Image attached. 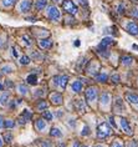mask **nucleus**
Instances as JSON below:
<instances>
[{"label": "nucleus", "mask_w": 138, "mask_h": 147, "mask_svg": "<svg viewBox=\"0 0 138 147\" xmlns=\"http://www.w3.org/2000/svg\"><path fill=\"white\" fill-rule=\"evenodd\" d=\"M110 134H111V128L106 122L98 125V127H97V137L98 138H106L107 136H110Z\"/></svg>", "instance_id": "1"}, {"label": "nucleus", "mask_w": 138, "mask_h": 147, "mask_svg": "<svg viewBox=\"0 0 138 147\" xmlns=\"http://www.w3.org/2000/svg\"><path fill=\"white\" fill-rule=\"evenodd\" d=\"M62 9L67 14H71V15H75V14L77 13V6L75 5V3L72 1V0H64Z\"/></svg>", "instance_id": "2"}, {"label": "nucleus", "mask_w": 138, "mask_h": 147, "mask_svg": "<svg viewBox=\"0 0 138 147\" xmlns=\"http://www.w3.org/2000/svg\"><path fill=\"white\" fill-rule=\"evenodd\" d=\"M54 82H55V85L57 87H60V89H65L68 82V78L66 75H59V76H55L54 78Z\"/></svg>", "instance_id": "3"}, {"label": "nucleus", "mask_w": 138, "mask_h": 147, "mask_svg": "<svg viewBox=\"0 0 138 147\" xmlns=\"http://www.w3.org/2000/svg\"><path fill=\"white\" fill-rule=\"evenodd\" d=\"M48 16L50 18L51 20H60V11H59V9L56 8V6H49V10H48Z\"/></svg>", "instance_id": "4"}, {"label": "nucleus", "mask_w": 138, "mask_h": 147, "mask_svg": "<svg viewBox=\"0 0 138 147\" xmlns=\"http://www.w3.org/2000/svg\"><path fill=\"white\" fill-rule=\"evenodd\" d=\"M97 98V89L96 87H88L86 90V100L90 102H93Z\"/></svg>", "instance_id": "5"}, {"label": "nucleus", "mask_w": 138, "mask_h": 147, "mask_svg": "<svg viewBox=\"0 0 138 147\" xmlns=\"http://www.w3.org/2000/svg\"><path fill=\"white\" fill-rule=\"evenodd\" d=\"M50 101H51V104L59 106V105H62L64 97L60 92H52L51 95H50Z\"/></svg>", "instance_id": "6"}, {"label": "nucleus", "mask_w": 138, "mask_h": 147, "mask_svg": "<svg viewBox=\"0 0 138 147\" xmlns=\"http://www.w3.org/2000/svg\"><path fill=\"white\" fill-rule=\"evenodd\" d=\"M119 123H121V128L126 132L127 135H132V128H131V126H129L128 120L125 119V117H122V119L119 120Z\"/></svg>", "instance_id": "7"}, {"label": "nucleus", "mask_w": 138, "mask_h": 147, "mask_svg": "<svg viewBox=\"0 0 138 147\" xmlns=\"http://www.w3.org/2000/svg\"><path fill=\"white\" fill-rule=\"evenodd\" d=\"M126 29H127V31H128L129 34L138 35V25L136 23H133V21H129V23H127Z\"/></svg>", "instance_id": "8"}, {"label": "nucleus", "mask_w": 138, "mask_h": 147, "mask_svg": "<svg viewBox=\"0 0 138 147\" xmlns=\"http://www.w3.org/2000/svg\"><path fill=\"white\" fill-rule=\"evenodd\" d=\"M31 10V1L30 0H23L20 3V11L21 13H29Z\"/></svg>", "instance_id": "9"}, {"label": "nucleus", "mask_w": 138, "mask_h": 147, "mask_svg": "<svg viewBox=\"0 0 138 147\" xmlns=\"http://www.w3.org/2000/svg\"><path fill=\"white\" fill-rule=\"evenodd\" d=\"M110 101H111L110 94H102V95H101V97H100V104H101V106L110 105Z\"/></svg>", "instance_id": "10"}, {"label": "nucleus", "mask_w": 138, "mask_h": 147, "mask_svg": "<svg viewBox=\"0 0 138 147\" xmlns=\"http://www.w3.org/2000/svg\"><path fill=\"white\" fill-rule=\"evenodd\" d=\"M39 46L42 47V49H50L52 46V41L50 39H42L39 41Z\"/></svg>", "instance_id": "11"}, {"label": "nucleus", "mask_w": 138, "mask_h": 147, "mask_svg": "<svg viewBox=\"0 0 138 147\" xmlns=\"http://www.w3.org/2000/svg\"><path fill=\"white\" fill-rule=\"evenodd\" d=\"M126 98L131 102V104L138 105V95L137 94H127L126 95Z\"/></svg>", "instance_id": "12"}, {"label": "nucleus", "mask_w": 138, "mask_h": 147, "mask_svg": "<svg viewBox=\"0 0 138 147\" xmlns=\"http://www.w3.org/2000/svg\"><path fill=\"white\" fill-rule=\"evenodd\" d=\"M71 90L74 91V92H80V91L82 90V82L80 81H74L71 85Z\"/></svg>", "instance_id": "13"}, {"label": "nucleus", "mask_w": 138, "mask_h": 147, "mask_svg": "<svg viewBox=\"0 0 138 147\" xmlns=\"http://www.w3.org/2000/svg\"><path fill=\"white\" fill-rule=\"evenodd\" d=\"M46 127V122H45V119H39L36 120V128L39 131H44V128Z\"/></svg>", "instance_id": "14"}, {"label": "nucleus", "mask_w": 138, "mask_h": 147, "mask_svg": "<svg viewBox=\"0 0 138 147\" xmlns=\"http://www.w3.org/2000/svg\"><path fill=\"white\" fill-rule=\"evenodd\" d=\"M26 81H27V84H30V85H36V84H38V76H36L35 74H31V75L27 76Z\"/></svg>", "instance_id": "15"}, {"label": "nucleus", "mask_w": 138, "mask_h": 147, "mask_svg": "<svg viewBox=\"0 0 138 147\" xmlns=\"http://www.w3.org/2000/svg\"><path fill=\"white\" fill-rule=\"evenodd\" d=\"M8 102H9V94L4 92L1 96H0V105L5 106V105H8Z\"/></svg>", "instance_id": "16"}, {"label": "nucleus", "mask_w": 138, "mask_h": 147, "mask_svg": "<svg viewBox=\"0 0 138 147\" xmlns=\"http://www.w3.org/2000/svg\"><path fill=\"white\" fill-rule=\"evenodd\" d=\"M50 136H52V137H61V136H62V132H61V130H59L57 127H52L51 131H50Z\"/></svg>", "instance_id": "17"}, {"label": "nucleus", "mask_w": 138, "mask_h": 147, "mask_svg": "<svg viewBox=\"0 0 138 147\" xmlns=\"http://www.w3.org/2000/svg\"><path fill=\"white\" fill-rule=\"evenodd\" d=\"M123 109H125V105H123L122 100L121 98H117V100H116V105H115V110L119 112V111H123Z\"/></svg>", "instance_id": "18"}, {"label": "nucleus", "mask_w": 138, "mask_h": 147, "mask_svg": "<svg viewBox=\"0 0 138 147\" xmlns=\"http://www.w3.org/2000/svg\"><path fill=\"white\" fill-rule=\"evenodd\" d=\"M48 5V0H38L36 1V9L38 10H42L44 8H46Z\"/></svg>", "instance_id": "19"}, {"label": "nucleus", "mask_w": 138, "mask_h": 147, "mask_svg": "<svg viewBox=\"0 0 138 147\" xmlns=\"http://www.w3.org/2000/svg\"><path fill=\"white\" fill-rule=\"evenodd\" d=\"M115 44V40L112 38H103L102 41H101V45L103 46H108V45H113Z\"/></svg>", "instance_id": "20"}, {"label": "nucleus", "mask_w": 138, "mask_h": 147, "mask_svg": "<svg viewBox=\"0 0 138 147\" xmlns=\"http://www.w3.org/2000/svg\"><path fill=\"white\" fill-rule=\"evenodd\" d=\"M97 51L101 54V55H103L105 57H107L108 56V51H107V46H103V45H101L100 44V46L97 47Z\"/></svg>", "instance_id": "21"}, {"label": "nucleus", "mask_w": 138, "mask_h": 147, "mask_svg": "<svg viewBox=\"0 0 138 147\" xmlns=\"http://www.w3.org/2000/svg\"><path fill=\"white\" fill-rule=\"evenodd\" d=\"M96 79H97V81H100V82H106L108 76H107V74L102 72V74H98V75L96 76Z\"/></svg>", "instance_id": "22"}, {"label": "nucleus", "mask_w": 138, "mask_h": 147, "mask_svg": "<svg viewBox=\"0 0 138 147\" xmlns=\"http://www.w3.org/2000/svg\"><path fill=\"white\" fill-rule=\"evenodd\" d=\"M76 106H77V110H80V111H85L86 110V105H85V102H83L82 100L76 101Z\"/></svg>", "instance_id": "23"}, {"label": "nucleus", "mask_w": 138, "mask_h": 147, "mask_svg": "<svg viewBox=\"0 0 138 147\" xmlns=\"http://www.w3.org/2000/svg\"><path fill=\"white\" fill-rule=\"evenodd\" d=\"M121 61H122V64H125V65H131L133 62V59L129 57V56H122Z\"/></svg>", "instance_id": "24"}, {"label": "nucleus", "mask_w": 138, "mask_h": 147, "mask_svg": "<svg viewBox=\"0 0 138 147\" xmlns=\"http://www.w3.org/2000/svg\"><path fill=\"white\" fill-rule=\"evenodd\" d=\"M15 126V122L13 120H5L4 121V128H13Z\"/></svg>", "instance_id": "25"}, {"label": "nucleus", "mask_w": 138, "mask_h": 147, "mask_svg": "<svg viewBox=\"0 0 138 147\" xmlns=\"http://www.w3.org/2000/svg\"><path fill=\"white\" fill-rule=\"evenodd\" d=\"M21 117H23V119L25 120V121H29L31 119V113L27 111V110H24L23 111V113H21Z\"/></svg>", "instance_id": "26"}, {"label": "nucleus", "mask_w": 138, "mask_h": 147, "mask_svg": "<svg viewBox=\"0 0 138 147\" xmlns=\"http://www.w3.org/2000/svg\"><path fill=\"white\" fill-rule=\"evenodd\" d=\"M20 64L21 65H29L30 64V57L29 56H21L20 57Z\"/></svg>", "instance_id": "27"}, {"label": "nucleus", "mask_w": 138, "mask_h": 147, "mask_svg": "<svg viewBox=\"0 0 138 147\" xmlns=\"http://www.w3.org/2000/svg\"><path fill=\"white\" fill-rule=\"evenodd\" d=\"M16 0H3V5L6 6V8H9V6H11L15 4Z\"/></svg>", "instance_id": "28"}, {"label": "nucleus", "mask_w": 138, "mask_h": 147, "mask_svg": "<svg viewBox=\"0 0 138 147\" xmlns=\"http://www.w3.org/2000/svg\"><path fill=\"white\" fill-rule=\"evenodd\" d=\"M17 89H19V92L23 94V95H26L27 94V87L25 85H19L17 86Z\"/></svg>", "instance_id": "29"}, {"label": "nucleus", "mask_w": 138, "mask_h": 147, "mask_svg": "<svg viewBox=\"0 0 138 147\" xmlns=\"http://www.w3.org/2000/svg\"><path fill=\"white\" fill-rule=\"evenodd\" d=\"M13 67L11 66H3L1 67V71L4 72V74H10V72H13Z\"/></svg>", "instance_id": "30"}, {"label": "nucleus", "mask_w": 138, "mask_h": 147, "mask_svg": "<svg viewBox=\"0 0 138 147\" xmlns=\"http://www.w3.org/2000/svg\"><path fill=\"white\" fill-rule=\"evenodd\" d=\"M44 119L45 120H52V113L50 111H45L44 112Z\"/></svg>", "instance_id": "31"}, {"label": "nucleus", "mask_w": 138, "mask_h": 147, "mask_svg": "<svg viewBox=\"0 0 138 147\" xmlns=\"http://www.w3.org/2000/svg\"><path fill=\"white\" fill-rule=\"evenodd\" d=\"M39 146L40 147H51V143L50 142H46V141H39Z\"/></svg>", "instance_id": "32"}, {"label": "nucleus", "mask_w": 138, "mask_h": 147, "mask_svg": "<svg viewBox=\"0 0 138 147\" xmlns=\"http://www.w3.org/2000/svg\"><path fill=\"white\" fill-rule=\"evenodd\" d=\"M4 140H5V142L10 143V142H11V140H13V135L11 134H5L4 135Z\"/></svg>", "instance_id": "33"}, {"label": "nucleus", "mask_w": 138, "mask_h": 147, "mask_svg": "<svg viewBox=\"0 0 138 147\" xmlns=\"http://www.w3.org/2000/svg\"><path fill=\"white\" fill-rule=\"evenodd\" d=\"M81 135H82V136L90 135V128H88V126H85V127H83V131L81 132Z\"/></svg>", "instance_id": "34"}, {"label": "nucleus", "mask_w": 138, "mask_h": 147, "mask_svg": "<svg viewBox=\"0 0 138 147\" xmlns=\"http://www.w3.org/2000/svg\"><path fill=\"white\" fill-rule=\"evenodd\" d=\"M111 80H112V81H113L115 84H118V82H119V76H118V75H112V76H111Z\"/></svg>", "instance_id": "35"}, {"label": "nucleus", "mask_w": 138, "mask_h": 147, "mask_svg": "<svg viewBox=\"0 0 138 147\" xmlns=\"http://www.w3.org/2000/svg\"><path fill=\"white\" fill-rule=\"evenodd\" d=\"M38 109L39 110H42V109H46V104L44 101H41V102H39V105H38Z\"/></svg>", "instance_id": "36"}, {"label": "nucleus", "mask_w": 138, "mask_h": 147, "mask_svg": "<svg viewBox=\"0 0 138 147\" xmlns=\"http://www.w3.org/2000/svg\"><path fill=\"white\" fill-rule=\"evenodd\" d=\"M23 40H24L25 42H26V45H31V41H30V39H29V36L24 35V36H23Z\"/></svg>", "instance_id": "37"}, {"label": "nucleus", "mask_w": 138, "mask_h": 147, "mask_svg": "<svg viewBox=\"0 0 138 147\" xmlns=\"http://www.w3.org/2000/svg\"><path fill=\"white\" fill-rule=\"evenodd\" d=\"M127 147H138V146H137V142L132 141V142H129L128 145H127Z\"/></svg>", "instance_id": "38"}, {"label": "nucleus", "mask_w": 138, "mask_h": 147, "mask_svg": "<svg viewBox=\"0 0 138 147\" xmlns=\"http://www.w3.org/2000/svg\"><path fill=\"white\" fill-rule=\"evenodd\" d=\"M4 119H3V116H0V128H4Z\"/></svg>", "instance_id": "39"}, {"label": "nucleus", "mask_w": 138, "mask_h": 147, "mask_svg": "<svg viewBox=\"0 0 138 147\" xmlns=\"http://www.w3.org/2000/svg\"><path fill=\"white\" fill-rule=\"evenodd\" d=\"M111 147H123V146H122L119 142H113V143H112V146H111Z\"/></svg>", "instance_id": "40"}, {"label": "nucleus", "mask_w": 138, "mask_h": 147, "mask_svg": "<svg viewBox=\"0 0 138 147\" xmlns=\"http://www.w3.org/2000/svg\"><path fill=\"white\" fill-rule=\"evenodd\" d=\"M123 11H125V6H123V5H119V6H118V13L121 14V13H123Z\"/></svg>", "instance_id": "41"}, {"label": "nucleus", "mask_w": 138, "mask_h": 147, "mask_svg": "<svg viewBox=\"0 0 138 147\" xmlns=\"http://www.w3.org/2000/svg\"><path fill=\"white\" fill-rule=\"evenodd\" d=\"M80 3H81V5H83V6H87V5H88L87 0H80Z\"/></svg>", "instance_id": "42"}, {"label": "nucleus", "mask_w": 138, "mask_h": 147, "mask_svg": "<svg viewBox=\"0 0 138 147\" xmlns=\"http://www.w3.org/2000/svg\"><path fill=\"white\" fill-rule=\"evenodd\" d=\"M132 13H133V15H134V16H137V18H138V8H134Z\"/></svg>", "instance_id": "43"}, {"label": "nucleus", "mask_w": 138, "mask_h": 147, "mask_svg": "<svg viewBox=\"0 0 138 147\" xmlns=\"http://www.w3.org/2000/svg\"><path fill=\"white\" fill-rule=\"evenodd\" d=\"M110 122H111L112 126L116 127V123H115V119H113V117H110Z\"/></svg>", "instance_id": "44"}, {"label": "nucleus", "mask_w": 138, "mask_h": 147, "mask_svg": "<svg viewBox=\"0 0 138 147\" xmlns=\"http://www.w3.org/2000/svg\"><path fill=\"white\" fill-rule=\"evenodd\" d=\"M14 85V84L11 82V81H6V86H9V87H11Z\"/></svg>", "instance_id": "45"}, {"label": "nucleus", "mask_w": 138, "mask_h": 147, "mask_svg": "<svg viewBox=\"0 0 138 147\" xmlns=\"http://www.w3.org/2000/svg\"><path fill=\"white\" fill-rule=\"evenodd\" d=\"M11 54L14 55V56H15V57H17V53H16V51H15V49H13V51H11Z\"/></svg>", "instance_id": "46"}, {"label": "nucleus", "mask_w": 138, "mask_h": 147, "mask_svg": "<svg viewBox=\"0 0 138 147\" xmlns=\"http://www.w3.org/2000/svg\"><path fill=\"white\" fill-rule=\"evenodd\" d=\"M70 126H72V127H75V126H76L75 121H70Z\"/></svg>", "instance_id": "47"}, {"label": "nucleus", "mask_w": 138, "mask_h": 147, "mask_svg": "<svg viewBox=\"0 0 138 147\" xmlns=\"http://www.w3.org/2000/svg\"><path fill=\"white\" fill-rule=\"evenodd\" d=\"M3 145H4V141H3V138L0 137V147H3Z\"/></svg>", "instance_id": "48"}, {"label": "nucleus", "mask_w": 138, "mask_h": 147, "mask_svg": "<svg viewBox=\"0 0 138 147\" xmlns=\"http://www.w3.org/2000/svg\"><path fill=\"white\" fill-rule=\"evenodd\" d=\"M74 147H81V146H80L78 142H75V143H74Z\"/></svg>", "instance_id": "49"}, {"label": "nucleus", "mask_w": 138, "mask_h": 147, "mask_svg": "<svg viewBox=\"0 0 138 147\" xmlns=\"http://www.w3.org/2000/svg\"><path fill=\"white\" fill-rule=\"evenodd\" d=\"M29 21H35V18H27Z\"/></svg>", "instance_id": "50"}, {"label": "nucleus", "mask_w": 138, "mask_h": 147, "mask_svg": "<svg viewBox=\"0 0 138 147\" xmlns=\"http://www.w3.org/2000/svg\"><path fill=\"white\" fill-rule=\"evenodd\" d=\"M75 45L76 46H80V41H78V40H76V41H75Z\"/></svg>", "instance_id": "51"}, {"label": "nucleus", "mask_w": 138, "mask_h": 147, "mask_svg": "<svg viewBox=\"0 0 138 147\" xmlns=\"http://www.w3.org/2000/svg\"><path fill=\"white\" fill-rule=\"evenodd\" d=\"M133 49H134V50H137V51H138V46L136 45V44H134V45H133Z\"/></svg>", "instance_id": "52"}, {"label": "nucleus", "mask_w": 138, "mask_h": 147, "mask_svg": "<svg viewBox=\"0 0 138 147\" xmlns=\"http://www.w3.org/2000/svg\"><path fill=\"white\" fill-rule=\"evenodd\" d=\"M3 89H4V87H3V85H1V84H0V91H1Z\"/></svg>", "instance_id": "53"}, {"label": "nucleus", "mask_w": 138, "mask_h": 147, "mask_svg": "<svg viewBox=\"0 0 138 147\" xmlns=\"http://www.w3.org/2000/svg\"><path fill=\"white\" fill-rule=\"evenodd\" d=\"M96 147H102V146H101V145H98V146H96Z\"/></svg>", "instance_id": "54"}, {"label": "nucleus", "mask_w": 138, "mask_h": 147, "mask_svg": "<svg viewBox=\"0 0 138 147\" xmlns=\"http://www.w3.org/2000/svg\"><path fill=\"white\" fill-rule=\"evenodd\" d=\"M81 147H88V146H81Z\"/></svg>", "instance_id": "55"}, {"label": "nucleus", "mask_w": 138, "mask_h": 147, "mask_svg": "<svg viewBox=\"0 0 138 147\" xmlns=\"http://www.w3.org/2000/svg\"><path fill=\"white\" fill-rule=\"evenodd\" d=\"M55 1H60V0H55Z\"/></svg>", "instance_id": "56"}]
</instances>
